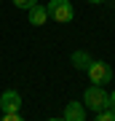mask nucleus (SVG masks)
Wrapping results in <instances>:
<instances>
[{"label":"nucleus","mask_w":115,"mask_h":121,"mask_svg":"<svg viewBox=\"0 0 115 121\" xmlns=\"http://www.w3.org/2000/svg\"><path fill=\"white\" fill-rule=\"evenodd\" d=\"M16 8H24V11H30L32 5H38V0H11Z\"/></svg>","instance_id":"obj_8"},{"label":"nucleus","mask_w":115,"mask_h":121,"mask_svg":"<svg viewBox=\"0 0 115 121\" xmlns=\"http://www.w3.org/2000/svg\"><path fill=\"white\" fill-rule=\"evenodd\" d=\"M0 108H3V113H19V108H21L19 91H13V89L3 91V94H0Z\"/></svg>","instance_id":"obj_4"},{"label":"nucleus","mask_w":115,"mask_h":121,"mask_svg":"<svg viewBox=\"0 0 115 121\" xmlns=\"http://www.w3.org/2000/svg\"><path fill=\"white\" fill-rule=\"evenodd\" d=\"M83 105L86 108H91V110H110V94L102 89V86H94L91 83L88 89L83 91Z\"/></svg>","instance_id":"obj_1"},{"label":"nucleus","mask_w":115,"mask_h":121,"mask_svg":"<svg viewBox=\"0 0 115 121\" xmlns=\"http://www.w3.org/2000/svg\"><path fill=\"white\" fill-rule=\"evenodd\" d=\"M72 65H75L78 70H88V65H91V56L86 54V51H75V54H72Z\"/></svg>","instance_id":"obj_7"},{"label":"nucleus","mask_w":115,"mask_h":121,"mask_svg":"<svg viewBox=\"0 0 115 121\" xmlns=\"http://www.w3.org/2000/svg\"><path fill=\"white\" fill-rule=\"evenodd\" d=\"M0 121H24V118H21L19 113H3V118H0Z\"/></svg>","instance_id":"obj_10"},{"label":"nucleus","mask_w":115,"mask_h":121,"mask_svg":"<svg viewBox=\"0 0 115 121\" xmlns=\"http://www.w3.org/2000/svg\"><path fill=\"white\" fill-rule=\"evenodd\" d=\"M88 3H107V0H88Z\"/></svg>","instance_id":"obj_12"},{"label":"nucleus","mask_w":115,"mask_h":121,"mask_svg":"<svg viewBox=\"0 0 115 121\" xmlns=\"http://www.w3.org/2000/svg\"><path fill=\"white\" fill-rule=\"evenodd\" d=\"M46 11H48V16H51L54 22H59V24L72 22V16H75V8H72L70 0H51V3L46 5Z\"/></svg>","instance_id":"obj_2"},{"label":"nucleus","mask_w":115,"mask_h":121,"mask_svg":"<svg viewBox=\"0 0 115 121\" xmlns=\"http://www.w3.org/2000/svg\"><path fill=\"white\" fill-rule=\"evenodd\" d=\"M48 121H64V118H48Z\"/></svg>","instance_id":"obj_13"},{"label":"nucleus","mask_w":115,"mask_h":121,"mask_svg":"<svg viewBox=\"0 0 115 121\" xmlns=\"http://www.w3.org/2000/svg\"><path fill=\"white\" fill-rule=\"evenodd\" d=\"M30 22H32L35 27H40V24L48 22V11H46V5H32V8H30Z\"/></svg>","instance_id":"obj_6"},{"label":"nucleus","mask_w":115,"mask_h":121,"mask_svg":"<svg viewBox=\"0 0 115 121\" xmlns=\"http://www.w3.org/2000/svg\"><path fill=\"white\" fill-rule=\"evenodd\" d=\"M64 121H86V105L83 102H70L64 108Z\"/></svg>","instance_id":"obj_5"},{"label":"nucleus","mask_w":115,"mask_h":121,"mask_svg":"<svg viewBox=\"0 0 115 121\" xmlns=\"http://www.w3.org/2000/svg\"><path fill=\"white\" fill-rule=\"evenodd\" d=\"M86 73H88V78H91V83H94V86H104V83L112 78V67L107 65V62L91 59V65H88Z\"/></svg>","instance_id":"obj_3"},{"label":"nucleus","mask_w":115,"mask_h":121,"mask_svg":"<svg viewBox=\"0 0 115 121\" xmlns=\"http://www.w3.org/2000/svg\"><path fill=\"white\" fill-rule=\"evenodd\" d=\"M94 121H115V113L112 110H99V116Z\"/></svg>","instance_id":"obj_9"},{"label":"nucleus","mask_w":115,"mask_h":121,"mask_svg":"<svg viewBox=\"0 0 115 121\" xmlns=\"http://www.w3.org/2000/svg\"><path fill=\"white\" fill-rule=\"evenodd\" d=\"M110 110L115 113V91H112V94H110Z\"/></svg>","instance_id":"obj_11"}]
</instances>
